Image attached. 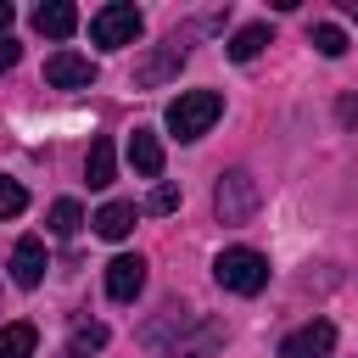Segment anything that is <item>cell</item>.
I'll list each match as a JSON object with an SVG mask.
<instances>
[{
	"label": "cell",
	"mask_w": 358,
	"mask_h": 358,
	"mask_svg": "<svg viewBox=\"0 0 358 358\" xmlns=\"http://www.w3.org/2000/svg\"><path fill=\"white\" fill-rule=\"evenodd\" d=\"M134 218H140V207H134V201H106L90 224H95V235H101V241H123V235L134 229Z\"/></svg>",
	"instance_id": "cell-12"
},
{
	"label": "cell",
	"mask_w": 358,
	"mask_h": 358,
	"mask_svg": "<svg viewBox=\"0 0 358 358\" xmlns=\"http://www.w3.org/2000/svg\"><path fill=\"white\" fill-rule=\"evenodd\" d=\"M336 117H341V123H347V129H358V95H347V101H341V106H336Z\"/></svg>",
	"instance_id": "cell-22"
},
{
	"label": "cell",
	"mask_w": 358,
	"mask_h": 358,
	"mask_svg": "<svg viewBox=\"0 0 358 358\" xmlns=\"http://www.w3.org/2000/svg\"><path fill=\"white\" fill-rule=\"evenodd\" d=\"M140 28H145V17H140L134 6H123V0H112V6H101V11L90 17V39H95L101 50H123V45H134Z\"/></svg>",
	"instance_id": "cell-4"
},
{
	"label": "cell",
	"mask_w": 358,
	"mask_h": 358,
	"mask_svg": "<svg viewBox=\"0 0 358 358\" xmlns=\"http://www.w3.org/2000/svg\"><path fill=\"white\" fill-rule=\"evenodd\" d=\"M6 28H11V6L0 0V39H6Z\"/></svg>",
	"instance_id": "cell-23"
},
{
	"label": "cell",
	"mask_w": 358,
	"mask_h": 358,
	"mask_svg": "<svg viewBox=\"0 0 358 358\" xmlns=\"http://www.w3.org/2000/svg\"><path fill=\"white\" fill-rule=\"evenodd\" d=\"M95 347H106V324H78V330H73V358H84V352H95Z\"/></svg>",
	"instance_id": "cell-19"
},
{
	"label": "cell",
	"mask_w": 358,
	"mask_h": 358,
	"mask_svg": "<svg viewBox=\"0 0 358 358\" xmlns=\"http://www.w3.org/2000/svg\"><path fill=\"white\" fill-rule=\"evenodd\" d=\"M22 207H28V190H22L17 179H6V173H0V218H17Z\"/></svg>",
	"instance_id": "cell-18"
},
{
	"label": "cell",
	"mask_w": 358,
	"mask_h": 358,
	"mask_svg": "<svg viewBox=\"0 0 358 358\" xmlns=\"http://www.w3.org/2000/svg\"><path fill=\"white\" fill-rule=\"evenodd\" d=\"M17 56H22V45L6 34V39H0V73H11V67H17Z\"/></svg>",
	"instance_id": "cell-21"
},
{
	"label": "cell",
	"mask_w": 358,
	"mask_h": 358,
	"mask_svg": "<svg viewBox=\"0 0 358 358\" xmlns=\"http://www.w3.org/2000/svg\"><path fill=\"white\" fill-rule=\"evenodd\" d=\"M101 78V67L90 62V56H78V50H56L50 62H45V84L50 90H90Z\"/></svg>",
	"instance_id": "cell-5"
},
{
	"label": "cell",
	"mask_w": 358,
	"mask_h": 358,
	"mask_svg": "<svg viewBox=\"0 0 358 358\" xmlns=\"http://www.w3.org/2000/svg\"><path fill=\"white\" fill-rule=\"evenodd\" d=\"M112 168H117V157H112V140L101 134V140L90 145V157H84V179L101 190V185H112Z\"/></svg>",
	"instance_id": "cell-14"
},
{
	"label": "cell",
	"mask_w": 358,
	"mask_h": 358,
	"mask_svg": "<svg viewBox=\"0 0 358 358\" xmlns=\"http://www.w3.org/2000/svg\"><path fill=\"white\" fill-rule=\"evenodd\" d=\"M263 45H268V22H246V28H235V39H229V56H235V62H252Z\"/></svg>",
	"instance_id": "cell-15"
},
{
	"label": "cell",
	"mask_w": 358,
	"mask_h": 358,
	"mask_svg": "<svg viewBox=\"0 0 358 358\" xmlns=\"http://www.w3.org/2000/svg\"><path fill=\"white\" fill-rule=\"evenodd\" d=\"M330 347H336V324L313 319V324H302L280 341V358H330Z\"/></svg>",
	"instance_id": "cell-8"
},
{
	"label": "cell",
	"mask_w": 358,
	"mask_h": 358,
	"mask_svg": "<svg viewBox=\"0 0 358 358\" xmlns=\"http://www.w3.org/2000/svg\"><path fill=\"white\" fill-rule=\"evenodd\" d=\"M179 67H185V45H179V39H168V45H157L151 56H140V62H134V84H140V90H157V84H168Z\"/></svg>",
	"instance_id": "cell-6"
},
{
	"label": "cell",
	"mask_w": 358,
	"mask_h": 358,
	"mask_svg": "<svg viewBox=\"0 0 358 358\" xmlns=\"http://www.w3.org/2000/svg\"><path fill=\"white\" fill-rule=\"evenodd\" d=\"M308 39H313V50H319V56H341V50H347V34H341L336 22H313V28H308Z\"/></svg>",
	"instance_id": "cell-17"
},
{
	"label": "cell",
	"mask_w": 358,
	"mask_h": 358,
	"mask_svg": "<svg viewBox=\"0 0 358 358\" xmlns=\"http://www.w3.org/2000/svg\"><path fill=\"white\" fill-rule=\"evenodd\" d=\"M257 207H263V185H257L246 168L218 173V185H213V213H218V224H246Z\"/></svg>",
	"instance_id": "cell-3"
},
{
	"label": "cell",
	"mask_w": 358,
	"mask_h": 358,
	"mask_svg": "<svg viewBox=\"0 0 358 358\" xmlns=\"http://www.w3.org/2000/svg\"><path fill=\"white\" fill-rule=\"evenodd\" d=\"M224 112V95L218 90H179V101H168V129L179 140H201Z\"/></svg>",
	"instance_id": "cell-2"
},
{
	"label": "cell",
	"mask_w": 358,
	"mask_h": 358,
	"mask_svg": "<svg viewBox=\"0 0 358 358\" xmlns=\"http://www.w3.org/2000/svg\"><path fill=\"white\" fill-rule=\"evenodd\" d=\"M11 280H17L22 291H34V285L45 280V241H39V235H22V241H17V252H11Z\"/></svg>",
	"instance_id": "cell-9"
},
{
	"label": "cell",
	"mask_w": 358,
	"mask_h": 358,
	"mask_svg": "<svg viewBox=\"0 0 358 358\" xmlns=\"http://www.w3.org/2000/svg\"><path fill=\"white\" fill-rule=\"evenodd\" d=\"M145 207H151V213H173V207H179V190H173V185H157Z\"/></svg>",
	"instance_id": "cell-20"
},
{
	"label": "cell",
	"mask_w": 358,
	"mask_h": 358,
	"mask_svg": "<svg viewBox=\"0 0 358 358\" xmlns=\"http://www.w3.org/2000/svg\"><path fill=\"white\" fill-rule=\"evenodd\" d=\"M34 28H39L45 39H67V34L78 28V6H73V0H39V6H34Z\"/></svg>",
	"instance_id": "cell-10"
},
{
	"label": "cell",
	"mask_w": 358,
	"mask_h": 358,
	"mask_svg": "<svg viewBox=\"0 0 358 358\" xmlns=\"http://www.w3.org/2000/svg\"><path fill=\"white\" fill-rule=\"evenodd\" d=\"M140 291H145V257H140V252L112 257V263H106V296H112V302H134Z\"/></svg>",
	"instance_id": "cell-7"
},
{
	"label": "cell",
	"mask_w": 358,
	"mask_h": 358,
	"mask_svg": "<svg viewBox=\"0 0 358 358\" xmlns=\"http://www.w3.org/2000/svg\"><path fill=\"white\" fill-rule=\"evenodd\" d=\"M213 280H218L224 291H235V296H257V291L268 285V257L252 252V246H224V252L213 257Z\"/></svg>",
	"instance_id": "cell-1"
},
{
	"label": "cell",
	"mask_w": 358,
	"mask_h": 358,
	"mask_svg": "<svg viewBox=\"0 0 358 358\" xmlns=\"http://www.w3.org/2000/svg\"><path fill=\"white\" fill-rule=\"evenodd\" d=\"M34 347H39V330H34L28 319L0 324V358H34Z\"/></svg>",
	"instance_id": "cell-13"
},
{
	"label": "cell",
	"mask_w": 358,
	"mask_h": 358,
	"mask_svg": "<svg viewBox=\"0 0 358 358\" xmlns=\"http://www.w3.org/2000/svg\"><path fill=\"white\" fill-rule=\"evenodd\" d=\"M129 162H134V173L162 179V140H157L151 129H134V134H129Z\"/></svg>",
	"instance_id": "cell-11"
},
{
	"label": "cell",
	"mask_w": 358,
	"mask_h": 358,
	"mask_svg": "<svg viewBox=\"0 0 358 358\" xmlns=\"http://www.w3.org/2000/svg\"><path fill=\"white\" fill-rule=\"evenodd\" d=\"M78 224H84V207H78L73 196H62V201L50 207V235H62V241H73V235H78Z\"/></svg>",
	"instance_id": "cell-16"
}]
</instances>
